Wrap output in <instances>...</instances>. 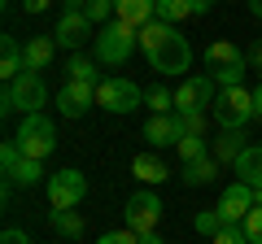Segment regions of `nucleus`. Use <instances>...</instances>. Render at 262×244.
<instances>
[{
	"label": "nucleus",
	"instance_id": "1a4fd4ad",
	"mask_svg": "<svg viewBox=\"0 0 262 244\" xmlns=\"http://www.w3.org/2000/svg\"><path fill=\"white\" fill-rule=\"evenodd\" d=\"M83 197H88L83 170L61 166V170H53V175H48V201H53V209H75Z\"/></svg>",
	"mask_w": 262,
	"mask_h": 244
},
{
	"label": "nucleus",
	"instance_id": "a878e982",
	"mask_svg": "<svg viewBox=\"0 0 262 244\" xmlns=\"http://www.w3.org/2000/svg\"><path fill=\"white\" fill-rule=\"evenodd\" d=\"M175 153H179V161H196V157H210V140L206 135H184V140L175 144Z\"/></svg>",
	"mask_w": 262,
	"mask_h": 244
},
{
	"label": "nucleus",
	"instance_id": "ddd939ff",
	"mask_svg": "<svg viewBox=\"0 0 262 244\" xmlns=\"http://www.w3.org/2000/svg\"><path fill=\"white\" fill-rule=\"evenodd\" d=\"M92 105H96V83H75V79H66L61 92H57V109H61V118H83Z\"/></svg>",
	"mask_w": 262,
	"mask_h": 244
},
{
	"label": "nucleus",
	"instance_id": "4c0bfd02",
	"mask_svg": "<svg viewBox=\"0 0 262 244\" xmlns=\"http://www.w3.org/2000/svg\"><path fill=\"white\" fill-rule=\"evenodd\" d=\"M61 9H79V13H83V9H88V0H61Z\"/></svg>",
	"mask_w": 262,
	"mask_h": 244
},
{
	"label": "nucleus",
	"instance_id": "cd10ccee",
	"mask_svg": "<svg viewBox=\"0 0 262 244\" xmlns=\"http://www.w3.org/2000/svg\"><path fill=\"white\" fill-rule=\"evenodd\" d=\"M88 22H92V27H105V22H114L118 18V9H114V0H88Z\"/></svg>",
	"mask_w": 262,
	"mask_h": 244
},
{
	"label": "nucleus",
	"instance_id": "e433bc0d",
	"mask_svg": "<svg viewBox=\"0 0 262 244\" xmlns=\"http://www.w3.org/2000/svg\"><path fill=\"white\" fill-rule=\"evenodd\" d=\"M22 9H27V13H44L48 0H22Z\"/></svg>",
	"mask_w": 262,
	"mask_h": 244
},
{
	"label": "nucleus",
	"instance_id": "0eeeda50",
	"mask_svg": "<svg viewBox=\"0 0 262 244\" xmlns=\"http://www.w3.org/2000/svg\"><path fill=\"white\" fill-rule=\"evenodd\" d=\"M162 214H166V205H162V197L158 192H131L127 197V209H122V218H127V227L136 235H149V231H158V223H162Z\"/></svg>",
	"mask_w": 262,
	"mask_h": 244
},
{
	"label": "nucleus",
	"instance_id": "6e6552de",
	"mask_svg": "<svg viewBox=\"0 0 262 244\" xmlns=\"http://www.w3.org/2000/svg\"><path fill=\"white\" fill-rule=\"evenodd\" d=\"M219 101V83L210 75H192L175 87V113H206Z\"/></svg>",
	"mask_w": 262,
	"mask_h": 244
},
{
	"label": "nucleus",
	"instance_id": "9b49d317",
	"mask_svg": "<svg viewBox=\"0 0 262 244\" xmlns=\"http://www.w3.org/2000/svg\"><path fill=\"white\" fill-rule=\"evenodd\" d=\"M184 135L188 131L179 113H149V122H144V144L149 149H175Z\"/></svg>",
	"mask_w": 262,
	"mask_h": 244
},
{
	"label": "nucleus",
	"instance_id": "412c9836",
	"mask_svg": "<svg viewBox=\"0 0 262 244\" xmlns=\"http://www.w3.org/2000/svg\"><path fill=\"white\" fill-rule=\"evenodd\" d=\"M245 149H249V144H245V131H223V135L214 140V149H210V153H214V161L236 166V157H241Z\"/></svg>",
	"mask_w": 262,
	"mask_h": 244
},
{
	"label": "nucleus",
	"instance_id": "f704fd0d",
	"mask_svg": "<svg viewBox=\"0 0 262 244\" xmlns=\"http://www.w3.org/2000/svg\"><path fill=\"white\" fill-rule=\"evenodd\" d=\"M0 244H35V240H31L27 231H18V227H9V231L0 235Z\"/></svg>",
	"mask_w": 262,
	"mask_h": 244
},
{
	"label": "nucleus",
	"instance_id": "6ab92c4d",
	"mask_svg": "<svg viewBox=\"0 0 262 244\" xmlns=\"http://www.w3.org/2000/svg\"><path fill=\"white\" fill-rule=\"evenodd\" d=\"M236 179L249 183L253 192H262V144H249V149L236 157Z\"/></svg>",
	"mask_w": 262,
	"mask_h": 244
},
{
	"label": "nucleus",
	"instance_id": "dca6fc26",
	"mask_svg": "<svg viewBox=\"0 0 262 244\" xmlns=\"http://www.w3.org/2000/svg\"><path fill=\"white\" fill-rule=\"evenodd\" d=\"M206 75H214V70H223V66H236V61H249V53H241V48L232 44V39H214V44L206 48Z\"/></svg>",
	"mask_w": 262,
	"mask_h": 244
},
{
	"label": "nucleus",
	"instance_id": "f257e3e1",
	"mask_svg": "<svg viewBox=\"0 0 262 244\" xmlns=\"http://www.w3.org/2000/svg\"><path fill=\"white\" fill-rule=\"evenodd\" d=\"M140 53H144V61H149V70H158V75H166V79L184 75V70L192 66V44L179 35V27H166V22H158V18H153L149 27H140Z\"/></svg>",
	"mask_w": 262,
	"mask_h": 244
},
{
	"label": "nucleus",
	"instance_id": "39448f33",
	"mask_svg": "<svg viewBox=\"0 0 262 244\" xmlns=\"http://www.w3.org/2000/svg\"><path fill=\"white\" fill-rule=\"evenodd\" d=\"M253 118H258V109H253V92L249 87H219L214 122L223 127V131H245Z\"/></svg>",
	"mask_w": 262,
	"mask_h": 244
},
{
	"label": "nucleus",
	"instance_id": "b1692460",
	"mask_svg": "<svg viewBox=\"0 0 262 244\" xmlns=\"http://www.w3.org/2000/svg\"><path fill=\"white\" fill-rule=\"evenodd\" d=\"M39 179H44V161L27 157V153H22V161L9 170V183H22V188H35Z\"/></svg>",
	"mask_w": 262,
	"mask_h": 244
},
{
	"label": "nucleus",
	"instance_id": "423d86ee",
	"mask_svg": "<svg viewBox=\"0 0 262 244\" xmlns=\"http://www.w3.org/2000/svg\"><path fill=\"white\" fill-rule=\"evenodd\" d=\"M96 105H101L105 113H131V109H140V105H144V92L131 83V79L110 75V79L96 83Z\"/></svg>",
	"mask_w": 262,
	"mask_h": 244
},
{
	"label": "nucleus",
	"instance_id": "4468645a",
	"mask_svg": "<svg viewBox=\"0 0 262 244\" xmlns=\"http://www.w3.org/2000/svg\"><path fill=\"white\" fill-rule=\"evenodd\" d=\"M114 9H118V22L140 31V27H149L158 18V0H114Z\"/></svg>",
	"mask_w": 262,
	"mask_h": 244
},
{
	"label": "nucleus",
	"instance_id": "2eb2a0df",
	"mask_svg": "<svg viewBox=\"0 0 262 244\" xmlns=\"http://www.w3.org/2000/svg\"><path fill=\"white\" fill-rule=\"evenodd\" d=\"M22 57H27V70H48L53 66V57H57V39L53 35H35V39H27L22 44Z\"/></svg>",
	"mask_w": 262,
	"mask_h": 244
},
{
	"label": "nucleus",
	"instance_id": "bb28decb",
	"mask_svg": "<svg viewBox=\"0 0 262 244\" xmlns=\"http://www.w3.org/2000/svg\"><path fill=\"white\" fill-rule=\"evenodd\" d=\"M144 109L149 113H175V92H166V87H149V92H144Z\"/></svg>",
	"mask_w": 262,
	"mask_h": 244
},
{
	"label": "nucleus",
	"instance_id": "58836bf2",
	"mask_svg": "<svg viewBox=\"0 0 262 244\" xmlns=\"http://www.w3.org/2000/svg\"><path fill=\"white\" fill-rule=\"evenodd\" d=\"M253 109H258V118H262V83L253 87Z\"/></svg>",
	"mask_w": 262,
	"mask_h": 244
},
{
	"label": "nucleus",
	"instance_id": "f8f14e48",
	"mask_svg": "<svg viewBox=\"0 0 262 244\" xmlns=\"http://www.w3.org/2000/svg\"><path fill=\"white\" fill-rule=\"evenodd\" d=\"M214 209H219V218H223L227 227H241V223H245V214L253 209V188L236 179L232 188H223V197H219V205H214Z\"/></svg>",
	"mask_w": 262,
	"mask_h": 244
},
{
	"label": "nucleus",
	"instance_id": "7ed1b4c3",
	"mask_svg": "<svg viewBox=\"0 0 262 244\" xmlns=\"http://www.w3.org/2000/svg\"><path fill=\"white\" fill-rule=\"evenodd\" d=\"M48 105V83L35 70H22L13 83H5V96H0V113H44Z\"/></svg>",
	"mask_w": 262,
	"mask_h": 244
},
{
	"label": "nucleus",
	"instance_id": "72a5a7b5",
	"mask_svg": "<svg viewBox=\"0 0 262 244\" xmlns=\"http://www.w3.org/2000/svg\"><path fill=\"white\" fill-rule=\"evenodd\" d=\"M179 118H184V131L188 135H206V127H210L206 113H179Z\"/></svg>",
	"mask_w": 262,
	"mask_h": 244
},
{
	"label": "nucleus",
	"instance_id": "c9c22d12",
	"mask_svg": "<svg viewBox=\"0 0 262 244\" xmlns=\"http://www.w3.org/2000/svg\"><path fill=\"white\" fill-rule=\"evenodd\" d=\"M249 70H258V75H262V39L249 48Z\"/></svg>",
	"mask_w": 262,
	"mask_h": 244
},
{
	"label": "nucleus",
	"instance_id": "20e7f679",
	"mask_svg": "<svg viewBox=\"0 0 262 244\" xmlns=\"http://www.w3.org/2000/svg\"><path fill=\"white\" fill-rule=\"evenodd\" d=\"M18 149L27 153V157H35V161H44L48 153L57 149V122L48 118V113H22V122H18Z\"/></svg>",
	"mask_w": 262,
	"mask_h": 244
},
{
	"label": "nucleus",
	"instance_id": "f3484780",
	"mask_svg": "<svg viewBox=\"0 0 262 244\" xmlns=\"http://www.w3.org/2000/svg\"><path fill=\"white\" fill-rule=\"evenodd\" d=\"M131 175L153 188V183H166L170 170H166V161H162L158 153H136V157H131Z\"/></svg>",
	"mask_w": 262,
	"mask_h": 244
},
{
	"label": "nucleus",
	"instance_id": "ea45409f",
	"mask_svg": "<svg viewBox=\"0 0 262 244\" xmlns=\"http://www.w3.org/2000/svg\"><path fill=\"white\" fill-rule=\"evenodd\" d=\"M140 244H166V240H162L158 231H149V235H140Z\"/></svg>",
	"mask_w": 262,
	"mask_h": 244
},
{
	"label": "nucleus",
	"instance_id": "c85d7f7f",
	"mask_svg": "<svg viewBox=\"0 0 262 244\" xmlns=\"http://www.w3.org/2000/svg\"><path fill=\"white\" fill-rule=\"evenodd\" d=\"M192 227H196V231H201V235H210V240H214V235L223 231L227 223H223V218H219V209H201V214L192 218Z\"/></svg>",
	"mask_w": 262,
	"mask_h": 244
},
{
	"label": "nucleus",
	"instance_id": "7c9ffc66",
	"mask_svg": "<svg viewBox=\"0 0 262 244\" xmlns=\"http://www.w3.org/2000/svg\"><path fill=\"white\" fill-rule=\"evenodd\" d=\"M22 161V149H18V140H5L0 144V166H5V175H9L13 166Z\"/></svg>",
	"mask_w": 262,
	"mask_h": 244
},
{
	"label": "nucleus",
	"instance_id": "a19ab883",
	"mask_svg": "<svg viewBox=\"0 0 262 244\" xmlns=\"http://www.w3.org/2000/svg\"><path fill=\"white\" fill-rule=\"evenodd\" d=\"M214 9V0H196V13H210Z\"/></svg>",
	"mask_w": 262,
	"mask_h": 244
},
{
	"label": "nucleus",
	"instance_id": "9d476101",
	"mask_svg": "<svg viewBox=\"0 0 262 244\" xmlns=\"http://www.w3.org/2000/svg\"><path fill=\"white\" fill-rule=\"evenodd\" d=\"M96 31H101V27H92V22H88V13L61 9V18H57V27H53V39H57L61 48H70V53H83V44H92Z\"/></svg>",
	"mask_w": 262,
	"mask_h": 244
},
{
	"label": "nucleus",
	"instance_id": "c756f323",
	"mask_svg": "<svg viewBox=\"0 0 262 244\" xmlns=\"http://www.w3.org/2000/svg\"><path fill=\"white\" fill-rule=\"evenodd\" d=\"M241 227H245V235H249L253 244H262V205H253L249 214H245V223H241Z\"/></svg>",
	"mask_w": 262,
	"mask_h": 244
},
{
	"label": "nucleus",
	"instance_id": "f03ea898",
	"mask_svg": "<svg viewBox=\"0 0 262 244\" xmlns=\"http://www.w3.org/2000/svg\"><path fill=\"white\" fill-rule=\"evenodd\" d=\"M92 44H96V61H101L105 70H118V66H127L131 53L140 48V31L114 18V22H105V27L96 31Z\"/></svg>",
	"mask_w": 262,
	"mask_h": 244
},
{
	"label": "nucleus",
	"instance_id": "a211bd4d",
	"mask_svg": "<svg viewBox=\"0 0 262 244\" xmlns=\"http://www.w3.org/2000/svg\"><path fill=\"white\" fill-rule=\"evenodd\" d=\"M214 179H219V161H214V153H210V157L188 161V166L179 170V183H184V188H206V183H214Z\"/></svg>",
	"mask_w": 262,
	"mask_h": 244
},
{
	"label": "nucleus",
	"instance_id": "393cba45",
	"mask_svg": "<svg viewBox=\"0 0 262 244\" xmlns=\"http://www.w3.org/2000/svg\"><path fill=\"white\" fill-rule=\"evenodd\" d=\"M48 223H53V231L70 235V240H79V235H83V214H79V209H53V214H48Z\"/></svg>",
	"mask_w": 262,
	"mask_h": 244
},
{
	"label": "nucleus",
	"instance_id": "2f4dec72",
	"mask_svg": "<svg viewBox=\"0 0 262 244\" xmlns=\"http://www.w3.org/2000/svg\"><path fill=\"white\" fill-rule=\"evenodd\" d=\"M210 244H253V240L245 235V227H223V231H219Z\"/></svg>",
	"mask_w": 262,
	"mask_h": 244
},
{
	"label": "nucleus",
	"instance_id": "79ce46f5",
	"mask_svg": "<svg viewBox=\"0 0 262 244\" xmlns=\"http://www.w3.org/2000/svg\"><path fill=\"white\" fill-rule=\"evenodd\" d=\"M249 13H253V18H262V0H249Z\"/></svg>",
	"mask_w": 262,
	"mask_h": 244
},
{
	"label": "nucleus",
	"instance_id": "4be33fe9",
	"mask_svg": "<svg viewBox=\"0 0 262 244\" xmlns=\"http://www.w3.org/2000/svg\"><path fill=\"white\" fill-rule=\"evenodd\" d=\"M184 18H196V0H158V22L179 27Z\"/></svg>",
	"mask_w": 262,
	"mask_h": 244
},
{
	"label": "nucleus",
	"instance_id": "aec40b11",
	"mask_svg": "<svg viewBox=\"0 0 262 244\" xmlns=\"http://www.w3.org/2000/svg\"><path fill=\"white\" fill-rule=\"evenodd\" d=\"M22 70H27L22 44H18L13 35H5V39H0V79H5V83H13V79H18Z\"/></svg>",
	"mask_w": 262,
	"mask_h": 244
},
{
	"label": "nucleus",
	"instance_id": "5701e85b",
	"mask_svg": "<svg viewBox=\"0 0 262 244\" xmlns=\"http://www.w3.org/2000/svg\"><path fill=\"white\" fill-rule=\"evenodd\" d=\"M96 66H101V61H96V57H88V53H75L70 57V61H66V79H75V83H96Z\"/></svg>",
	"mask_w": 262,
	"mask_h": 244
},
{
	"label": "nucleus",
	"instance_id": "473e14b6",
	"mask_svg": "<svg viewBox=\"0 0 262 244\" xmlns=\"http://www.w3.org/2000/svg\"><path fill=\"white\" fill-rule=\"evenodd\" d=\"M96 244H140V235L131 231V227H122V231H105Z\"/></svg>",
	"mask_w": 262,
	"mask_h": 244
}]
</instances>
